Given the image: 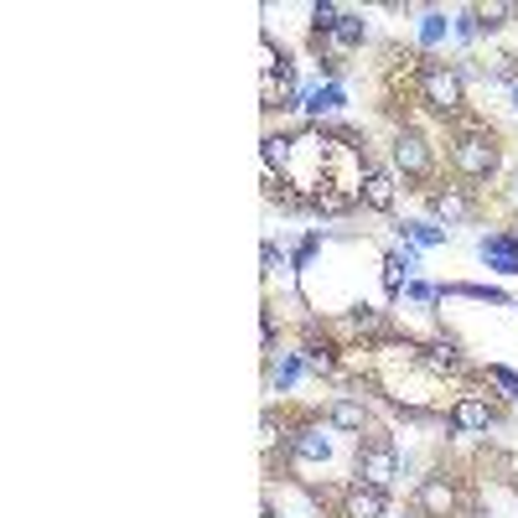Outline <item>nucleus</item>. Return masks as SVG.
I'll list each match as a JSON object with an SVG mask.
<instances>
[{"mask_svg":"<svg viewBox=\"0 0 518 518\" xmlns=\"http://www.w3.org/2000/svg\"><path fill=\"white\" fill-rule=\"evenodd\" d=\"M301 368H306L301 357H285V363H280V373H275V384H280V388H291V384H295V373H301Z\"/></svg>","mask_w":518,"mask_h":518,"instance_id":"5701e85b","label":"nucleus"},{"mask_svg":"<svg viewBox=\"0 0 518 518\" xmlns=\"http://www.w3.org/2000/svg\"><path fill=\"white\" fill-rule=\"evenodd\" d=\"M357 197H363L373 212H388V208H394V177H388L384 166H368V171H363V187H357Z\"/></svg>","mask_w":518,"mask_h":518,"instance_id":"6e6552de","label":"nucleus"},{"mask_svg":"<svg viewBox=\"0 0 518 518\" xmlns=\"http://www.w3.org/2000/svg\"><path fill=\"white\" fill-rule=\"evenodd\" d=\"M405 239H415V243H446V228H436V223H405Z\"/></svg>","mask_w":518,"mask_h":518,"instance_id":"aec40b11","label":"nucleus"},{"mask_svg":"<svg viewBox=\"0 0 518 518\" xmlns=\"http://www.w3.org/2000/svg\"><path fill=\"white\" fill-rule=\"evenodd\" d=\"M409 270H415V254H409V249H405V254H388L384 259V285L399 295V285L409 280Z\"/></svg>","mask_w":518,"mask_h":518,"instance_id":"2eb2a0df","label":"nucleus"},{"mask_svg":"<svg viewBox=\"0 0 518 518\" xmlns=\"http://www.w3.org/2000/svg\"><path fill=\"white\" fill-rule=\"evenodd\" d=\"M347 322H353L357 332H384V311H373V306H353V311H347Z\"/></svg>","mask_w":518,"mask_h":518,"instance_id":"6ab92c4d","label":"nucleus"},{"mask_svg":"<svg viewBox=\"0 0 518 518\" xmlns=\"http://www.w3.org/2000/svg\"><path fill=\"white\" fill-rule=\"evenodd\" d=\"M291 456H301V461H326V456H332V440H326L316 425H301L291 436Z\"/></svg>","mask_w":518,"mask_h":518,"instance_id":"9d476101","label":"nucleus"},{"mask_svg":"<svg viewBox=\"0 0 518 518\" xmlns=\"http://www.w3.org/2000/svg\"><path fill=\"white\" fill-rule=\"evenodd\" d=\"M440 36H446V16H436V11H430V16L420 21V42H425V47H436Z\"/></svg>","mask_w":518,"mask_h":518,"instance_id":"4be33fe9","label":"nucleus"},{"mask_svg":"<svg viewBox=\"0 0 518 518\" xmlns=\"http://www.w3.org/2000/svg\"><path fill=\"white\" fill-rule=\"evenodd\" d=\"M291 146H295V140L270 135V140H264V161H270V166H291Z\"/></svg>","mask_w":518,"mask_h":518,"instance_id":"412c9836","label":"nucleus"},{"mask_svg":"<svg viewBox=\"0 0 518 518\" xmlns=\"http://www.w3.org/2000/svg\"><path fill=\"white\" fill-rule=\"evenodd\" d=\"M451 425L456 430H487V425H492V405L477 399V394H467V399L451 409Z\"/></svg>","mask_w":518,"mask_h":518,"instance_id":"9b49d317","label":"nucleus"},{"mask_svg":"<svg viewBox=\"0 0 518 518\" xmlns=\"http://www.w3.org/2000/svg\"><path fill=\"white\" fill-rule=\"evenodd\" d=\"M498 140L487 135V130H461V135H451V166L461 171L467 181H487L498 177Z\"/></svg>","mask_w":518,"mask_h":518,"instance_id":"f257e3e1","label":"nucleus"},{"mask_svg":"<svg viewBox=\"0 0 518 518\" xmlns=\"http://www.w3.org/2000/svg\"><path fill=\"white\" fill-rule=\"evenodd\" d=\"M388 156H394V166H399L405 177H425V171L436 166V156H430V140H425V135H415V130H399Z\"/></svg>","mask_w":518,"mask_h":518,"instance_id":"39448f33","label":"nucleus"},{"mask_svg":"<svg viewBox=\"0 0 518 518\" xmlns=\"http://www.w3.org/2000/svg\"><path fill=\"white\" fill-rule=\"evenodd\" d=\"M513 104H518V88H513Z\"/></svg>","mask_w":518,"mask_h":518,"instance_id":"a878e982","label":"nucleus"},{"mask_svg":"<svg viewBox=\"0 0 518 518\" xmlns=\"http://www.w3.org/2000/svg\"><path fill=\"white\" fill-rule=\"evenodd\" d=\"M301 363H306L311 373H332V368H337V357H332V347H326V342H306Z\"/></svg>","mask_w":518,"mask_h":518,"instance_id":"a211bd4d","label":"nucleus"},{"mask_svg":"<svg viewBox=\"0 0 518 518\" xmlns=\"http://www.w3.org/2000/svg\"><path fill=\"white\" fill-rule=\"evenodd\" d=\"M405 295H409V301H425V306H430V301H440L446 291H436V285H405Z\"/></svg>","mask_w":518,"mask_h":518,"instance_id":"b1692460","label":"nucleus"},{"mask_svg":"<svg viewBox=\"0 0 518 518\" xmlns=\"http://www.w3.org/2000/svg\"><path fill=\"white\" fill-rule=\"evenodd\" d=\"M425 353V363L436 373H461L467 363H461V353H456V342H430V347H420Z\"/></svg>","mask_w":518,"mask_h":518,"instance_id":"ddd939ff","label":"nucleus"},{"mask_svg":"<svg viewBox=\"0 0 518 518\" xmlns=\"http://www.w3.org/2000/svg\"><path fill=\"white\" fill-rule=\"evenodd\" d=\"M430 212L446 218V223H467L471 212H477V202H471L461 187H446V192H430Z\"/></svg>","mask_w":518,"mask_h":518,"instance_id":"1a4fd4ad","label":"nucleus"},{"mask_svg":"<svg viewBox=\"0 0 518 518\" xmlns=\"http://www.w3.org/2000/svg\"><path fill=\"white\" fill-rule=\"evenodd\" d=\"M513 11H518V5H477L471 16H477V32H498V26H508Z\"/></svg>","mask_w":518,"mask_h":518,"instance_id":"dca6fc26","label":"nucleus"},{"mask_svg":"<svg viewBox=\"0 0 518 518\" xmlns=\"http://www.w3.org/2000/svg\"><path fill=\"white\" fill-rule=\"evenodd\" d=\"M394 477H399V451H394V440H388V436H368L363 446H357V482L388 492Z\"/></svg>","mask_w":518,"mask_h":518,"instance_id":"7ed1b4c3","label":"nucleus"},{"mask_svg":"<svg viewBox=\"0 0 518 518\" xmlns=\"http://www.w3.org/2000/svg\"><path fill=\"white\" fill-rule=\"evenodd\" d=\"M326 420L337 425V430H353V436H363V430H368V409L357 405V399H332Z\"/></svg>","mask_w":518,"mask_h":518,"instance_id":"f8f14e48","label":"nucleus"},{"mask_svg":"<svg viewBox=\"0 0 518 518\" xmlns=\"http://www.w3.org/2000/svg\"><path fill=\"white\" fill-rule=\"evenodd\" d=\"M487 378H492V384H502L508 394H518V373H508V368H487Z\"/></svg>","mask_w":518,"mask_h":518,"instance_id":"393cba45","label":"nucleus"},{"mask_svg":"<svg viewBox=\"0 0 518 518\" xmlns=\"http://www.w3.org/2000/svg\"><path fill=\"white\" fill-rule=\"evenodd\" d=\"M326 42H332V47H337V52H353L357 42H363V21H357V16H342L337 26L326 32Z\"/></svg>","mask_w":518,"mask_h":518,"instance_id":"4468645a","label":"nucleus"},{"mask_svg":"<svg viewBox=\"0 0 518 518\" xmlns=\"http://www.w3.org/2000/svg\"><path fill=\"white\" fill-rule=\"evenodd\" d=\"M306 109H311V114H337V109H342V88H337V83H326V88L306 94Z\"/></svg>","mask_w":518,"mask_h":518,"instance_id":"f3484780","label":"nucleus"},{"mask_svg":"<svg viewBox=\"0 0 518 518\" xmlns=\"http://www.w3.org/2000/svg\"><path fill=\"white\" fill-rule=\"evenodd\" d=\"M477 254L487 259V270L518 275V233H487V239L477 243Z\"/></svg>","mask_w":518,"mask_h":518,"instance_id":"0eeeda50","label":"nucleus"},{"mask_svg":"<svg viewBox=\"0 0 518 518\" xmlns=\"http://www.w3.org/2000/svg\"><path fill=\"white\" fill-rule=\"evenodd\" d=\"M388 513V492L368 482H353L347 487V498H342V518H384Z\"/></svg>","mask_w":518,"mask_h":518,"instance_id":"423d86ee","label":"nucleus"},{"mask_svg":"<svg viewBox=\"0 0 518 518\" xmlns=\"http://www.w3.org/2000/svg\"><path fill=\"white\" fill-rule=\"evenodd\" d=\"M415 508L430 518H456L461 513V492H456L451 477H425L420 487H415Z\"/></svg>","mask_w":518,"mask_h":518,"instance_id":"20e7f679","label":"nucleus"},{"mask_svg":"<svg viewBox=\"0 0 518 518\" xmlns=\"http://www.w3.org/2000/svg\"><path fill=\"white\" fill-rule=\"evenodd\" d=\"M420 98L440 114V119L461 114V104H467L461 73H456V67H446V63H425V67H420Z\"/></svg>","mask_w":518,"mask_h":518,"instance_id":"f03ea898","label":"nucleus"}]
</instances>
